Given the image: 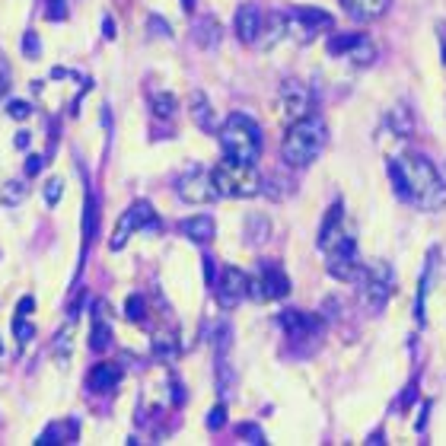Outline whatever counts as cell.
Masks as SVG:
<instances>
[{
	"label": "cell",
	"instance_id": "6da1fadb",
	"mask_svg": "<svg viewBox=\"0 0 446 446\" xmlns=\"http://www.w3.org/2000/svg\"><path fill=\"white\" fill-rule=\"evenodd\" d=\"M389 175H392L401 201H411L427 214L446 207V179L424 153H405V157L392 159Z\"/></svg>",
	"mask_w": 446,
	"mask_h": 446
},
{
	"label": "cell",
	"instance_id": "7a4b0ae2",
	"mask_svg": "<svg viewBox=\"0 0 446 446\" xmlns=\"http://www.w3.org/2000/svg\"><path fill=\"white\" fill-rule=\"evenodd\" d=\"M319 249L328 255V274H335L338 280H348L357 284L363 265L357 258V239L348 227H344V211H341V201L335 207H328L326 223L319 230Z\"/></svg>",
	"mask_w": 446,
	"mask_h": 446
},
{
	"label": "cell",
	"instance_id": "3957f363",
	"mask_svg": "<svg viewBox=\"0 0 446 446\" xmlns=\"http://www.w3.org/2000/svg\"><path fill=\"white\" fill-rule=\"evenodd\" d=\"M328 144V128L326 121L319 118V115H306V118L294 121L284 137V144H280V157L287 163L290 169H303L316 163L319 153L326 150Z\"/></svg>",
	"mask_w": 446,
	"mask_h": 446
},
{
	"label": "cell",
	"instance_id": "277c9868",
	"mask_svg": "<svg viewBox=\"0 0 446 446\" xmlns=\"http://www.w3.org/2000/svg\"><path fill=\"white\" fill-rule=\"evenodd\" d=\"M217 137H220V147H223L227 159L255 166L258 157H262V131H258L255 121L239 115V112H233L223 125H220Z\"/></svg>",
	"mask_w": 446,
	"mask_h": 446
},
{
	"label": "cell",
	"instance_id": "5b68a950",
	"mask_svg": "<svg viewBox=\"0 0 446 446\" xmlns=\"http://www.w3.org/2000/svg\"><path fill=\"white\" fill-rule=\"evenodd\" d=\"M211 175H214V185H217L220 198H255L262 191V175L249 163L223 159Z\"/></svg>",
	"mask_w": 446,
	"mask_h": 446
},
{
	"label": "cell",
	"instance_id": "8992f818",
	"mask_svg": "<svg viewBox=\"0 0 446 446\" xmlns=\"http://www.w3.org/2000/svg\"><path fill=\"white\" fill-rule=\"evenodd\" d=\"M357 287H360V306L376 316V312L386 310L389 296H392L395 274L386 262H370V265H363L360 278H357Z\"/></svg>",
	"mask_w": 446,
	"mask_h": 446
},
{
	"label": "cell",
	"instance_id": "52a82bcc",
	"mask_svg": "<svg viewBox=\"0 0 446 446\" xmlns=\"http://www.w3.org/2000/svg\"><path fill=\"white\" fill-rule=\"evenodd\" d=\"M312 109H316V96H312V90L306 83H300V80H284V83H280L278 112H280V118L287 121V125H294V121L312 115Z\"/></svg>",
	"mask_w": 446,
	"mask_h": 446
},
{
	"label": "cell",
	"instance_id": "ba28073f",
	"mask_svg": "<svg viewBox=\"0 0 446 446\" xmlns=\"http://www.w3.org/2000/svg\"><path fill=\"white\" fill-rule=\"evenodd\" d=\"M141 227H144V230H157L159 227L157 214H153V207L147 205V201H134V205H131L128 211L118 217V223H115V233H112V239H109V249H112V252L125 249L128 236L134 233V230H141Z\"/></svg>",
	"mask_w": 446,
	"mask_h": 446
},
{
	"label": "cell",
	"instance_id": "9c48e42d",
	"mask_svg": "<svg viewBox=\"0 0 446 446\" xmlns=\"http://www.w3.org/2000/svg\"><path fill=\"white\" fill-rule=\"evenodd\" d=\"M290 294V278L284 274V268L274 265L271 258L262 262V274L249 278V296L252 300H280Z\"/></svg>",
	"mask_w": 446,
	"mask_h": 446
},
{
	"label": "cell",
	"instance_id": "30bf717a",
	"mask_svg": "<svg viewBox=\"0 0 446 446\" xmlns=\"http://www.w3.org/2000/svg\"><path fill=\"white\" fill-rule=\"evenodd\" d=\"M332 26H335L332 13H326L319 7H296L287 13V32L296 42H312V35L319 29H332Z\"/></svg>",
	"mask_w": 446,
	"mask_h": 446
},
{
	"label": "cell",
	"instance_id": "8fae6325",
	"mask_svg": "<svg viewBox=\"0 0 446 446\" xmlns=\"http://www.w3.org/2000/svg\"><path fill=\"white\" fill-rule=\"evenodd\" d=\"M175 191H179V198L185 205H211V201L220 198L217 185H214V175L205 173V169H189V173L179 179Z\"/></svg>",
	"mask_w": 446,
	"mask_h": 446
},
{
	"label": "cell",
	"instance_id": "7c38bea8",
	"mask_svg": "<svg viewBox=\"0 0 446 446\" xmlns=\"http://www.w3.org/2000/svg\"><path fill=\"white\" fill-rule=\"evenodd\" d=\"M211 290L217 294L220 310H236V306L249 296V274L239 271V268H223Z\"/></svg>",
	"mask_w": 446,
	"mask_h": 446
},
{
	"label": "cell",
	"instance_id": "4fadbf2b",
	"mask_svg": "<svg viewBox=\"0 0 446 446\" xmlns=\"http://www.w3.org/2000/svg\"><path fill=\"white\" fill-rule=\"evenodd\" d=\"M233 29H236V38H239L242 45H255L258 38H262V29H265V13H262V7L242 3V7L236 10Z\"/></svg>",
	"mask_w": 446,
	"mask_h": 446
},
{
	"label": "cell",
	"instance_id": "5bb4252c",
	"mask_svg": "<svg viewBox=\"0 0 446 446\" xmlns=\"http://www.w3.org/2000/svg\"><path fill=\"white\" fill-rule=\"evenodd\" d=\"M280 328L287 332L290 341H306V338H319V319L310 316V312L300 310H284L280 312Z\"/></svg>",
	"mask_w": 446,
	"mask_h": 446
},
{
	"label": "cell",
	"instance_id": "9a60e30c",
	"mask_svg": "<svg viewBox=\"0 0 446 446\" xmlns=\"http://www.w3.org/2000/svg\"><path fill=\"white\" fill-rule=\"evenodd\" d=\"M118 383H121V367H118V363H96V367H93V373L86 376V389H90V392H96V395L112 392Z\"/></svg>",
	"mask_w": 446,
	"mask_h": 446
},
{
	"label": "cell",
	"instance_id": "2e32d148",
	"mask_svg": "<svg viewBox=\"0 0 446 446\" xmlns=\"http://www.w3.org/2000/svg\"><path fill=\"white\" fill-rule=\"evenodd\" d=\"M392 0H341V7L348 10V16H354L357 23H373L389 10Z\"/></svg>",
	"mask_w": 446,
	"mask_h": 446
},
{
	"label": "cell",
	"instance_id": "e0dca14e",
	"mask_svg": "<svg viewBox=\"0 0 446 446\" xmlns=\"http://www.w3.org/2000/svg\"><path fill=\"white\" fill-rule=\"evenodd\" d=\"M182 233L189 236L191 242H211L214 233H217V227H214V217L198 214V217H189L185 223H182Z\"/></svg>",
	"mask_w": 446,
	"mask_h": 446
},
{
	"label": "cell",
	"instance_id": "ac0fdd59",
	"mask_svg": "<svg viewBox=\"0 0 446 446\" xmlns=\"http://www.w3.org/2000/svg\"><path fill=\"white\" fill-rule=\"evenodd\" d=\"M77 433H80L77 421H58V424H51V427H48L35 443L38 446H45V443H77Z\"/></svg>",
	"mask_w": 446,
	"mask_h": 446
},
{
	"label": "cell",
	"instance_id": "d6986e66",
	"mask_svg": "<svg viewBox=\"0 0 446 446\" xmlns=\"http://www.w3.org/2000/svg\"><path fill=\"white\" fill-rule=\"evenodd\" d=\"M195 42L201 48H214L220 42V23L214 16H205V19H198L195 23Z\"/></svg>",
	"mask_w": 446,
	"mask_h": 446
},
{
	"label": "cell",
	"instance_id": "ffe728a7",
	"mask_svg": "<svg viewBox=\"0 0 446 446\" xmlns=\"http://www.w3.org/2000/svg\"><path fill=\"white\" fill-rule=\"evenodd\" d=\"M26 191H29V185L19 179L7 182V185H0V205L3 207H19L26 201Z\"/></svg>",
	"mask_w": 446,
	"mask_h": 446
},
{
	"label": "cell",
	"instance_id": "44dd1931",
	"mask_svg": "<svg viewBox=\"0 0 446 446\" xmlns=\"http://www.w3.org/2000/svg\"><path fill=\"white\" fill-rule=\"evenodd\" d=\"M191 118H195L198 128H205V131H214L217 125H214V112H211V102H207L201 93H198L195 99H191Z\"/></svg>",
	"mask_w": 446,
	"mask_h": 446
},
{
	"label": "cell",
	"instance_id": "7402d4cb",
	"mask_svg": "<svg viewBox=\"0 0 446 446\" xmlns=\"http://www.w3.org/2000/svg\"><path fill=\"white\" fill-rule=\"evenodd\" d=\"M96 198L93 191H86V205H83V249H90L93 236H96Z\"/></svg>",
	"mask_w": 446,
	"mask_h": 446
},
{
	"label": "cell",
	"instance_id": "603a6c76",
	"mask_svg": "<svg viewBox=\"0 0 446 446\" xmlns=\"http://www.w3.org/2000/svg\"><path fill=\"white\" fill-rule=\"evenodd\" d=\"M363 35H357V32H338V35L328 38V54H338V58H344V54L351 51V48L360 42Z\"/></svg>",
	"mask_w": 446,
	"mask_h": 446
},
{
	"label": "cell",
	"instance_id": "cb8c5ba5",
	"mask_svg": "<svg viewBox=\"0 0 446 446\" xmlns=\"http://www.w3.org/2000/svg\"><path fill=\"white\" fill-rule=\"evenodd\" d=\"M344 58H348L351 64H360V67H367V64H373V61H376V48H373L367 38H360V42H357V45L344 54Z\"/></svg>",
	"mask_w": 446,
	"mask_h": 446
},
{
	"label": "cell",
	"instance_id": "d4e9b609",
	"mask_svg": "<svg viewBox=\"0 0 446 446\" xmlns=\"http://www.w3.org/2000/svg\"><path fill=\"white\" fill-rule=\"evenodd\" d=\"M389 125L395 128V134L399 137H411V131H415V121H411V112L405 106L392 109V115H389Z\"/></svg>",
	"mask_w": 446,
	"mask_h": 446
},
{
	"label": "cell",
	"instance_id": "484cf974",
	"mask_svg": "<svg viewBox=\"0 0 446 446\" xmlns=\"http://www.w3.org/2000/svg\"><path fill=\"white\" fill-rule=\"evenodd\" d=\"M150 106H153V115H159V118H173L179 102H175V96H169V93H153Z\"/></svg>",
	"mask_w": 446,
	"mask_h": 446
},
{
	"label": "cell",
	"instance_id": "4316f807",
	"mask_svg": "<svg viewBox=\"0 0 446 446\" xmlns=\"http://www.w3.org/2000/svg\"><path fill=\"white\" fill-rule=\"evenodd\" d=\"M109 344H112V332H109V326L102 322V319L96 316V322H93V338H90V348L93 351H106Z\"/></svg>",
	"mask_w": 446,
	"mask_h": 446
},
{
	"label": "cell",
	"instance_id": "83f0119b",
	"mask_svg": "<svg viewBox=\"0 0 446 446\" xmlns=\"http://www.w3.org/2000/svg\"><path fill=\"white\" fill-rule=\"evenodd\" d=\"M51 354L61 360V367L67 363V357H70V328H61L58 332V338H54V344H51Z\"/></svg>",
	"mask_w": 446,
	"mask_h": 446
},
{
	"label": "cell",
	"instance_id": "f1b7e54d",
	"mask_svg": "<svg viewBox=\"0 0 446 446\" xmlns=\"http://www.w3.org/2000/svg\"><path fill=\"white\" fill-rule=\"evenodd\" d=\"M45 16L51 23H64V19H67V0H48Z\"/></svg>",
	"mask_w": 446,
	"mask_h": 446
},
{
	"label": "cell",
	"instance_id": "f546056e",
	"mask_svg": "<svg viewBox=\"0 0 446 446\" xmlns=\"http://www.w3.org/2000/svg\"><path fill=\"white\" fill-rule=\"evenodd\" d=\"M125 316H128L131 322H141V319H144V300H141V296H131V300L125 303Z\"/></svg>",
	"mask_w": 446,
	"mask_h": 446
},
{
	"label": "cell",
	"instance_id": "4dcf8cb0",
	"mask_svg": "<svg viewBox=\"0 0 446 446\" xmlns=\"http://www.w3.org/2000/svg\"><path fill=\"white\" fill-rule=\"evenodd\" d=\"M13 332H16V338H19V344H29V341H32V335H35V328H32L29 322H23V316H16V322H13Z\"/></svg>",
	"mask_w": 446,
	"mask_h": 446
},
{
	"label": "cell",
	"instance_id": "1f68e13d",
	"mask_svg": "<svg viewBox=\"0 0 446 446\" xmlns=\"http://www.w3.org/2000/svg\"><path fill=\"white\" fill-rule=\"evenodd\" d=\"M7 112H10V118L23 121V118H29V115H32V106H29V102H23V99H13Z\"/></svg>",
	"mask_w": 446,
	"mask_h": 446
},
{
	"label": "cell",
	"instance_id": "d6a6232c",
	"mask_svg": "<svg viewBox=\"0 0 446 446\" xmlns=\"http://www.w3.org/2000/svg\"><path fill=\"white\" fill-rule=\"evenodd\" d=\"M23 51H26V58H32V61L42 54V45H38V35H35V32H26V35H23Z\"/></svg>",
	"mask_w": 446,
	"mask_h": 446
},
{
	"label": "cell",
	"instance_id": "836d02e7",
	"mask_svg": "<svg viewBox=\"0 0 446 446\" xmlns=\"http://www.w3.org/2000/svg\"><path fill=\"white\" fill-rule=\"evenodd\" d=\"M61 195H64V182H61V179H51V182H48V189H45V201L54 207V205L61 201Z\"/></svg>",
	"mask_w": 446,
	"mask_h": 446
},
{
	"label": "cell",
	"instance_id": "e575fe53",
	"mask_svg": "<svg viewBox=\"0 0 446 446\" xmlns=\"http://www.w3.org/2000/svg\"><path fill=\"white\" fill-rule=\"evenodd\" d=\"M223 421H227V408H223V405H214L211 415H207V427H211V431H220Z\"/></svg>",
	"mask_w": 446,
	"mask_h": 446
},
{
	"label": "cell",
	"instance_id": "d590c367",
	"mask_svg": "<svg viewBox=\"0 0 446 446\" xmlns=\"http://www.w3.org/2000/svg\"><path fill=\"white\" fill-rule=\"evenodd\" d=\"M242 437H249L246 443H265V433L258 431V427H252V424H246V427H239Z\"/></svg>",
	"mask_w": 446,
	"mask_h": 446
},
{
	"label": "cell",
	"instance_id": "8d00e7d4",
	"mask_svg": "<svg viewBox=\"0 0 446 446\" xmlns=\"http://www.w3.org/2000/svg\"><path fill=\"white\" fill-rule=\"evenodd\" d=\"M42 166H45V159L42 157H29L26 159V175H38L42 173Z\"/></svg>",
	"mask_w": 446,
	"mask_h": 446
},
{
	"label": "cell",
	"instance_id": "74e56055",
	"mask_svg": "<svg viewBox=\"0 0 446 446\" xmlns=\"http://www.w3.org/2000/svg\"><path fill=\"white\" fill-rule=\"evenodd\" d=\"M205 278H207V287H214V280H217V268H214L211 255H205Z\"/></svg>",
	"mask_w": 446,
	"mask_h": 446
},
{
	"label": "cell",
	"instance_id": "f35d334b",
	"mask_svg": "<svg viewBox=\"0 0 446 446\" xmlns=\"http://www.w3.org/2000/svg\"><path fill=\"white\" fill-rule=\"evenodd\" d=\"M150 29H157L159 32V35H173V32H169V26L166 23H163V19H159V16H150Z\"/></svg>",
	"mask_w": 446,
	"mask_h": 446
},
{
	"label": "cell",
	"instance_id": "ab89813d",
	"mask_svg": "<svg viewBox=\"0 0 446 446\" xmlns=\"http://www.w3.org/2000/svg\"><path fill=\"white\" fill-rule=\"evenodd\" d=\"M102 32H106V38H115V19L112 16H102Z\"/></svg>",
	"mask_w": 446,
	"mask_h": 446
},
{
	"label": "cell",
	"instance_id": "60d3db41",
	"mask_svg": "<svg viewBox=\"0 0 446 446\" xmlns=\"http://www.w3.org/2000/svg\"><path fill=\"white\" fill-rule=\"evenodd\" d=\"M32 310H35V300H32V296H26V300H19V316H29Z\"/></svg>",
	"mask_w": 446,
	"mask_h": 446
},
{
	"label": "cell",
	"instance_id": "b9f144b4",
	"mask_svg": "<svg viewBox=\"0 0 446 446\" xmlns=\"http://www.w3.org/2000/svg\"><path fill=\"white\" fill-rule=\"evenodd\" d=\"M29 131H19V134H16V147H19V150H23V147H29Z\"/></svg>",
	"mask_w": 446,
	"mask_h": 446
},
{
	"label": "cell",
	"instance_id": "7bdbcfd3",
	"mask_svg": "<svg viewBox=\"0 0 446 446\" xmlns=\"http://www.w3.org/2000/svg\"><path fill=\"white\" fill-rule=\"evenodd\" d=\"M182 7H185V10L191 13V10H195V0H182Z\"/></svg>",
	"mask_w": 446,
	"mask_h": 446
},
{
	"label": "cell",
	"instance_id": "ee69618b",
	"mask_svg": "<svg viewBox=\"0 0 446 446\" xmlns=\"http://www.w3.org/2000/svg\"><path fill=\"white\" fill-rule=\"evenodd\" d=\"M7 86H10L7 80H0V96H3V93H7Z\"/></svg>",
	"mask_w": 446,
	"mask_h": 446
}]
</instances>
